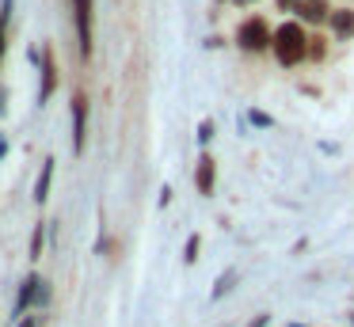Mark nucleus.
Listing matches in <instances>:
<instances>
[{"instance_id":"f257e3e1","label":"nucleus","mask_w":354,"mask_h":327,"mask_svg":"<svg viewBox=\"0 0 354 327\" xmlns=\"http://www.w3.org/2000/svg\"><path fill=\"white\" fill-rule=\"evenodd\" d=\"M270 50H274V57L282 65H301L308 57V35L301 30V23H282L274 30V46Z\"/></svg>"},{"instance_id":"f03ea898","label":"nucleus","mask_w":354,"mask_h":327,"mask_svg":"<svg viewBox=\"0 0 354 327\" xmlns=\"http://www.w3.org/2000/svg\"><path fill=\"white\" fill-rule=\"evenodd\" d=\"M236 46H240V50H248V53H263V50H270V46H274V30L267 27V19H263V15H252V19L240 23Z\"/></svg>"},{"instance_id":"7ed1b4c3","label":"nucleus","mask_w":354,"mask_h":327,"mask_svg":"<svg viewBox=\"0 0 354 327\" xmlns=\"http://www.w3.org/2000/svg\"><path fill=\"white\" fill-rule=\"evenodd\" d=\"M73 19H77V46L84 57H92V0H73Z\"/></svg>"},{"instance_id":"20e7f679","label":"nucleus","mask_w":354,"mask_h":327,"mask_svg":"<svg viewBox=\"0 0 354 327\" xmlns=\"http://www.w3.org/2000/svg\"><path fill=\"white\" fill-rule=\"evenodd\" d=\"M84 141H88V95L77 91L73 95V149L84 152Z\"/></svg>"},{"instance_id":"39448f33","label":"nucleus","mask_w":354,"mask_h":327,"mask_svg":"<svg viewBox=\"0 0 354 327\" xmlns=\"http://www.w3.org/2000/svg\"><path fill=\"white\" fill-rule=\"evenodd\" d=\"M194 187H198V194H214L217 187V160L209 156V152H202L198 160H194Z\"/></svg>"},{"instance_id":"423d86ee","label":"nucleus","mask_w":354,"mask_h":327,"mask_svg":"<svg viewBox=\"0 0 354 327\" xmlns=\"http://www.w3.org/2000/svg\"><path fill=\"white\" fill-rule=\"evenodd\" d=\"M39 286H42V278H39V274H27V278L19 281L16 304H12V319H24V316H27V308H35V297H39Z\"/></svg>"},{"instance_id":"0eeeda50","label":"nucleus","mask_w":354,"mask_h":327,"mask_svg":"<svg viewBox=\"0 0 354 327\" xmlns=\"http://www.w3.org/2000/svg\"><path fill=\"white\" fill-rule=\"evenodd\" d=\"M57 91V65H54V50L42 46V84H39V103H46Z\"/></svg>"},{"instance_id":"6e6552de","label":"nucleus","mask_w":354,"mask_h":327,"mask_svg":"<svg viewBox=\"0 0 354 327\" xmlns=\"http://www.w3.org/2000/svg\"><path fill=\"white\" fill-rule=\"evenodd\" d=\"M290 12H297V19H305V23H324V19H331L328 0H293Z\"/></svg>"},{"instance_id":"1a4fd4ad","label":"nucleus","mask_w":354,"mask_h":327,"mask_svg":"<svg viewBox=\"0 0 354 327\" xmlns=\"http://www.w3.org/2000/svg\"><path fill=\"white\" fill-rule=\"evenodd\" d=\"M50 183H54V156L42 160V171H39V179H35V202L39 205L50 198Z\"/></svg>"},{"instance_id":"9d476101","label":"nucleus","mask_w":354,"mask_h":327,"mask_svg":"<svg viewBox=\"0 0 354 327\" xmlns=\"http://www.w3.org/2000/svg\"><path fill=\"white\" fill-rule=\"evenodd\" d=\"M331 27H335L339 38H354V12L343 8V12H331Z\"/></svg>"},{"instance_id":"9b49d317","label":"nucleus","mask_w":354,"mask_h":327,"mask_svg":"<svg viewBox=\"0 0 354 327\" xmlns=\"http://www.w3.org/2000/svg\"><path fill=\"white\" fill-rule=\"evenodd\" d=\"M232 286H236V270H225V274H221V278H217V281H214V293H209V297H214V301H221V297H225V293H229V289H232Z\"/></svg>"},{"instance_id":"f8f14e48","label":"nucleus","mask_w":354,"mask_h":327,"mask_svg":"<svg viewBox=\"0 0 354 327\" xmlns=\"http://www.w3.org/2000/svg\"><path fill=\"white\" fill-rule=\"evenodd\" d=\"M42 243H46V225H35V232H31V251H27V259H42Z\"/></svg>"},{"instance_id":"ddd939ff","label":"nucleus","mask_w":354,"mask_h":327,"mask_svg":"<svg viewBox=\"0 0 354 327\" xmlns=\"http://www.w3.org/2000/svg\"><path fill=\"white\" fill-rule=\"evenodd\" d=\"M324 53H328V38H324V35H313V38H308V57H313V61H324Z\"/></svg>"},{"instance_id":"4468645a","label":"nucleus","mask_w":354,"mask_h":327,"mask_svg":"<svg viewBox=\"0 0 354 327\" xmlns=\"http://www.w3.org/2000/svg\"><path fill=\"white\" fill-rule=\"evenodd\" d=\"M198 251H202V236H198V232H194V236H191V240H187V247H183V263H187V266H191V263H194V259H198Z\"/></svg>"},{"instance_id":"2eb2a0df","label":"nucleus","mask_w":354,"mask_h":327,"mask_svg":"<svg viewBox=\"0 0 354 327\" xmlns=\"http://www.w3.org/2000/svg\"><path fill=\"white\" fill-rule=\"evenodd\" d=\"M248 122H252V126H259V129H270V126H274V118H270L267 111H248Z\"/></svg>"},{"instance_id":"dca6fc26","label":"nucleus","mask_w":354,"mask_h":327,"mask_svg":"<svg viewBox=\"0 0 354 327\" xmlns=\"http://www.w3.org/2000/svg\"><path fill=\"white\" fill-rule=\"evenodd\" d=\"M214 133H217V129H214V122H202V126H198V144H209V141H214Z\"/></svg>"},{"instance_id":"f3484780","label":"nucleus","mask_w":354,"mask_h":327,"mask_svg":"<svg viewBox=\"0 0 354 327\" xmlns=\"http://www.w3.org/2000/svg\"><path fill=\"white\" fill-rule=\"evenodd\" d=\"M46 304H50V281H42L39 297H35V308H46Z\"/></svg>"},{"instance_id":"a211bd4d","label":"nucleus","mask_w":354,"mask_h":327,"mask_svg":"<svg viewBox=\"0 0 354 327\" xmlns=\"http://www.w3.org/2000/svg\"><path fill=\"white\" fill-rule=\"evenodd\" d=\"M156 202H160V209H164V205L171 202V187H164V190H160V198H156Z\"/></svg>"},{"instance_id":"6ab92c4d","label":"nucleus","mask_w":354,"mask_h":327,"mask_svg":"<svg viewBox=\"0 0 354 327\" xmlns=\"http://www.w3.org/2000/svg\"><path fill=\"white\" fill-rule=\"evenodd\" d=\"M4 42H8V35H4V15H0V57H4Z\"/></svg>"},{"instance_id":"aec40b11","label":"nucleus","mask_w":354,"mask_h":327,"mask_svg":"<svg viewBox=\"0 0 354 327\" xmlns=\"http://www.w3.org/2000/svg\"><path fill=\"white\" fill-rule=\"evenodd\" d=\"M267 324H270V316H255V319H252V324H248V327H267Z\"/></svg>"},{"instance_id":"412c9836","label":"nucleus","mask_w":354,"mask_h":327,"mask_svg":"<svg viewBox=\"0 0 354 327\" xmlns=\"http://www.w3.org/2000/svg\"><path fill=\"white\" fill-rule=\"evenodd\" d=\"M19 327H39V319H35V316H24V319H19Z\"/></svg>"},{"instance_id":"4be33fe9","label":"nucleus","mask_w":354,"mask_h":327,"mask_svg":"<svg viewBox=\"0 0 354 327\" xmlns=\"http://www.w3.org/2000/svg\"><path fill=\"white\" fill-rule=\"evenodd\" d=\"M4 152H8V141H4V137H0V156H4Z\"/></svg>"},{"instance_id":"5701e85b","label":"nucleus","mask_w":354,"mask_h":327,"mask_svg":"<svg viewBox=\"0 0 354 327\" xmlns=\"http://www.w3.org/2000/svg\"><path fill=\"white\" fill-rule=\"evenodd\" d=\"M278 8H293V0H278Z\"/></svg>"},{"instance_id":"b1692460","label":"nucleus","mask_w":354,"mask_h":327,"mask_svg":"<svg viewBox=\"0 0 354 327\" xmlns=\"http://www.w3.org/2000/svg\"><path fill=\"white\" fill-rule=\"evenodd\" d=\"M286 327H305V324H286Z\"/></svg>"},{"instance_id":"393cba45","label":"nucleus","mask_w":354,"mask_h":327,"mask_svg":"<svg viewBox=\"0 0 354 327\" xmlns=\"http://www.w3.org/2000/svg\"><path fill=\"white\" fill-rule=\"evenodd\" d=\"M240 4H252V0H240Z\"/></svg>"},{"instance_id":"a878e982","label":"nucleus","mask_w":354,"mask_h":327,"mask_svg":"<svg viewBox=\"0 0 354 327\" xmlns=\"http://www.w3.org/2000/svg\"><path fill=\"white\" fill-rule=\"evenodd\" d=\"M351 324H354V312H351Z\"/></svg>"}]
</instances>
